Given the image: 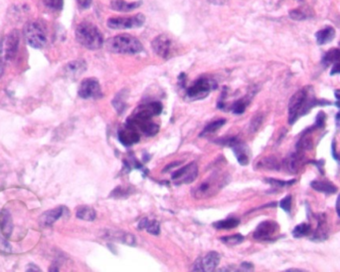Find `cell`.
<instances>
[{
  "label": "cell",
  "mask_w": 340,
  "mask_h": 272,
  "mask_svg": "<svg viewBox=\"0 0 340 272\" xmlns=\"http://www.w3.org/2000/svg\"><path fill=\"white\" fill-rule=\"evenodd\" d=\"M331 102L316 98L312 87H304L298 91L290 100L289 103V123L294 125L300 117L308 114L315 107L330 106Z\"/></svg>",
  "instance_id": "obj_1"
},
{
  "label": "cell",
  "mask_w": 340,
  "mask_h": 272,
  "mask_svg": "<svg viewBox=\"0 0 340 272\" xmlns=\"http://www.w3.org/2000/svg\"><path fill=\"white\" fill-rule=\"evenodd\" d=\"M76 39L87 49L97 50L100 49L103 45V36L100 29L90 23V22H82L76 28Z\"/></svg>",
  "instance_id": "obj_2"
},
{
  "label": "cell",
  "mask_w": 340,
  "mask_h": 272,
  "mask_svg": "<svg viewBox=\"0 0 340 272\" xmlns=\"http://www.w3.org/2000/svg\"><path fill=\"white\" fill-rule=\"evenodd\" d=\"M230 178L227 174H213L207 180L192 189V195L196 200H206L214 196L222 188L228 185Z\"/></svg>",
  "instance_id": "obj_3"
},
{
  "label": "cell",
  "mask_w": 340,
  "mask_h": 272,
  "mask_svg": "<svg viewBox=\"0 0 340 272\" xmlns=\"http://www.w3.org/2000/svg\"><path fill=\"white\" fill-rule=\"evenodd\" d=\"M107 50L117 54H138L143 49L140 40L128 34H120L108 39Z\"/></svg>",
  "instance_id": "obj_4"
},
{
  "label": "cell",
  "mask_w": 340,
  "mask_h": 272,
  "mask_svg": "<svg viewBox=\"0 0 340 272\" xmlns=\"http://www.w3.org/2000/svg\"><path fill=\"white\" fill-rule=\"evenodd\" d=\"M23 34L26 42L35 49L43 48L47 43L46 29L38 21H29L26 23Z\"/></svg>",
  "instance_id": "obj_5"
},
{
  "label": "cell",
  "mask_w": 340,
  "mask_h": 272,
  "mask_svg": "<svg viewBox=\"0 0 340 272\" xmlns=\"http://www.w3.org/2000/svg\"><path fill=\"white\" fill-rule=\"evenodd\" d=\"M216 88L217 83L215 82V80L203 77L197 79L187 89L186 96L190 100H200L207 97Z\"/></svg>",
  "instance_id": "obj_6"
},
{
  "label": "cell",
  "mask_w": 340,
  "mask_h": 272,
  "mask_svg": "<svg viewBox=\"0 0 340 272\" xmlns=\"http://www.w3.org/2000/svg\"><path fill=\"white\" fill-rule=\"evenodd\" d=\"M152 50L163 59H169L175 52V46L172 39L165 35L160 34L151 42Z\"/></svg>",
  "instance_id": "obj_7"
},
{
  "label": "cell",
  "mask_w": 340,
  "mask_h": 272,
  "mask_svg": "<svg viewBox=\"0 0 340 272\" xmlns=\"http://www.w3.org/2000/svg\"><path fill=\"white\" fill-rule=\"evenodd\" d=\"M145 22V16L141 13L129 17H112L108 20V26L112 29H133L141 27Z\"/></svg>",
  "instance_id": "obj_8"
},
{
  "label": "cell",
  "mask_w": 340,
  "mask_h": 272,
  "mask_svg": "<svg viewBox=\"0 0 340 272\" xmlns=\"http://www.w3.org/2000/svg\"><path fill=\"white\" fill-rule=\"evenodd\" d=\"M20 43V31L18 29H13L10 31L3 42L1 43V51L4 54L6 60H11L15 57Z\"/></svg>",
  "instance_id": "obj_9"
},
{
  "label": "cell",
  "mask_w": 340,
  "mask_h": 272,
  "mask_svg": "<svg viewBox=\"0 0 340 272\" xmlns=\"http://www.w3.org/2000/svg\"><path fill=\"white\" fill-rule=\"evenodd\" d=\"M198 176V167L195 163H190L185 167H181L174 171L171 176V180L175 185L191 184L196 180Z\"/></svg>",
  "instance_id": "obj_10"
},
{
  "label": "cell",
  "mask_w": 340,
  "mask_h": 272,
  "mask_svg": "<svg viewBox=\"0 0 340 272\" xmlns=\"http://www.w3.org/2000/svg\"><path fill=\"white\" fill-rule=\"evenodd\" d=\"M220 262V255L216 251H210L204 256L199 257L193 267L192 270L194 271H213L217 268Z\"/></svg>",
  "instance_id": "obj_11"
},
{
  "label": "cell",
  "mask_w": 340,
  "mask_h": 272,
  "mask_svg": "<svg viewBox=\"0 0 340 272\" xmlns=\"http://www.w3.org/2000/svg\"><path fill=\"white\" fill-rule=\"evenodd\" d=\"M78 94L83 99H99L102 96L100 83L95 78H88L82 81Z\"/></svg>",
  "instance_id": "obj_12"
},
{
  "label": "cell",
  "mask_w": 340,
  "mask_h": 272,
  "mask_svg": "<svg viewBox=\"0 0 340 272\" xmlns=\"http://www.w3.org/2000/svg\"><path fill=\"white\" fill-rule=\"evenodd\" d=\"M280 227L276 221L267 220L263 221L257 227L254 232V238L257 240H271L275 237V234L279 231Z\"/></svg>",
  "instance_id": "obj_13"
},
{
  "label": "cell",
  "mask_w": 340,
  "mask_h": 272,
  "mask_svg": "<svg viewBox=\"0 0 340 272\" xmlns=\"http://www.w3.org/2000/svg\"><path fill=\"white\" fill-rule=\"evenodd\" d=\"M227 145L232 146L234 154L242 166H247L250 162V150L245 144L241 143L238 139H230L227 141Z\"/></svg>",
  "instance_id": "obj_14"
},
{
  "label": "cell",
  "mask_w": 340,
  "mask_h": 272,
  "mask_svg": "<svg viewBox=\"0 0 340 272\" xmlns=\"http://www.w3.org/2000/svg\"><path fill=\"white\" fill-rule=\"evenodd\" d=\"M162 112V105L160 102H151L141 105L134 113V117L141 119H151L153 116H158Z\"/></svg>",
  "instance_id": "obj_15"
},
{
  "label": "cell",
  "mask_w": 340,
  "mask_h": 272,
  "mask_svg": "<svg viewBox=\"0 0 340 272\" xmlns=\"http://www.w3.org/2000/svg\"><path fill=\"white\" fill-rule=\"evenodd\" d=\"M68 214H69V210L66 207H58L56 209L48 210L45 213H43L42 216H41V226L44 227V228L51 227L59 218L63 217L64 215H68Z\"/></svg>",
  "instance_id": "obj_16"
},
{
  "label": "cell",
  "mask_w": 340,
  "mask_h": 272,
  "mask_svg": "<svg viewBox=\"0 0 340 272\" xmlns=\"http://www.w3.org/2000/svg\"><path fill=\"white\" fill-rule=\"evenodd\" d=\"M119 139L120 143L124 146H129L140 142V134L136 129L126 126L119 132Z\"/></svg>",
  "instance_id": "obj_17"
},
{
  "label": "cell",
  "mask_w": 340,
  "mask_h": 272,
  "mask_svg": "<svg viewBox=\"0 0 340 272\" xmlns=\"http://www.w3.org/2000/svg\"><path fill=\"white\" fill-rule=\"evenodd\" d=\"M87 69V64L83 60H76L68 63L65 67V74L71 78H77Z\"/></svg>",
  "instance_id": "obj_18"
},
{
  "label": "cell",
  "mask_w": 340,
  "mask_h": 272,
  "mask_svg": "<svg viewBox=\"0 0 340 272\" xmlns=\"http://www.w3.org/2000/svg\"><path fill=\"white\" fill-rule=\"evenodd\" d=\"M108 237L113 239V240L119 241L121 243H125V244L130 245V246H134V245L137 244L136 237L133 234L126 233L124 231H109L108 232Z\"/></svg>",
  "instance_id": "obj_19"
},
{
  "label": "cell",
  "mask_w": 340,
  "mask_h": 272,
  "mask_svg": "<svg viewBox=\"0 0 340 272\" xmlns=\"http://www.w3.org/2000/svg\"><path fill=\"white\" fill-rule=\"evenodd\" d=\"M0 228L3 235L6 238H9L13 230V224L11 215L6 209H3L2 212L0 213Z\"/></svg>",
  "instance_id": "obj_20"
},
{
  "label": "cell",
  "mask_w": 340,
  "mask_h": 272,
  "mask_svg": "<svg viewBox=\"0 0 340 272\" xmlns=\"http://www.w3.org/2000/svg\"><path fill=\"white\" fill-rule=\"evenodd\" d=\"M141 5V1L135 2H126L124 0H113L111 3L112 9L120 12H128L136 8H139Z\"/></svg>",
  "instance_id": "obj_21"
},
{
  "label": "cell",
  "mask_w": 340,
  "mask_h": 272,
  "mask_svg": "<svg viewBox=\"0 0 340 272\" xmlns=\"http://www.w3.org/2000/svg\"><path fill=\"white\" fill-rule=\"evenodd\" d=\"M303 152L297 151V153L293 154L289 159L285 160L284 164L285 167L291 171V172H298L300 167L302 166V159H303Z\"/></svg>",
  "instance_id": "obj_22"
},
{
  "label": "cell",
  "mask_w": 340,
  "mask_h": 272,
  "mask_svg": "<svg viewBox=\"0 0 340 272\" xmlns=\"http://www.w3.org/2000/svg\"><path fill=\"white\" fill-rule=\"evenodd\" d=\"M335 37V30L331 26H327L316 33L317 43L319 45H324L332 41Z\"/></svg>",
  "instance_id": "obj_23"
},
{
  "label": "cell",
  "mask_w": 340,
  "mask_h": 272,
  "mask_svg": "<svg viewBox=\"0 0 340 272\" xmlns=\"http://www.w3.org/2000/svg\"><path fill=\"white\" fill-rule=\"evenodd\" d=\"M290 16L294 20H305L307 18L313 17L315 13L310 7L303 6L297 9H293L290 11Z\"/></svg>",
  "instance_id": "obj_24"
},
{
  "label": "cell",
  "mask_w": 340,
  "mask_h": 272,
  "mask_svg": "<svg viewBox=\"0 0 340 272\" xmlns=\"http://www.w3.org/2000/svg\"><path fill=\"white\" fill-rule=\"evenodd\" d=\"M310 187L317 191H320L322 193H326V194H333L338 190L337 187H335L333 184H331L329 182L312 181L310 183Z\"/></svg>",
  "instance_id": "obj_25"
},
{
  "label": "cell",
  "mask_w": 340,
  "mask_h": 272,
  "mask_svg": "<svg viewBox=\"0 0 340 272\" xmlns=\"http://www.w3.org/2000/svg\"><path fill=\"white\" fill-rule=\"evenodd\" d=\"M327 237H328V228H327V224H326V216H325V214H320V215H319L318 229L313 234L312 239L324 240Z\"/></svg>",
  "instance_id": "obj_26"
},
{
  "label": "cell",
  "mask_w": 340,
  "mask_h": 272,
  "mask_svg": "<svg viewBox=\"0 0 340 272\" xmlns=\"http://www.w3.org/2000/svg\"><path fill=\"white\" fill-rule=\"evenodd\" d=\"M139 229L146 230L150 234L158 235L160 232V222L155 219L151 220L149 218H142L139 224Z\"/></svg>",
  "instance_id": "obj_27"
},
{
  "label": "cell",
  "mask_w": 340,
  "mask_h": 272,
  "mask_svg": "<svg viewBox=\"0 0 340 272\" xmlns=\"http://www.w3.org/2000/svg\"><path fill=\"white\" fill-rule=\"evenodd\" d=\"M126 98H127V91L123 90V91H120L119 94H117V96L113 100V106L116 108V110L118 111L120 115L125 111Z\"/></svg>",
  "instance_id": "obj_28"
},
{
  "label": "cell",
  "mask_w": 340,
  "mask_h": 272,
  "mask_svg": "<svg viewBox=\"0 0 340 272\" xmlns=\"http://www.w3.org/2000/svg\"><path fill=\"white\" fill-rule=\"evenodd\" d=\"M76 215H77L78 218L83 219V220L93 221L96 218V211H95V209L91 208V207L83 206V207H80L79 209H77Z\"/></svg>",
  "instance_id": "obj_29"
},
{
  "label": "cell",
  "mask_w": 340,
  "mask_h": 272,
  "mask_svg": "<svg viewBox=\"0 0 340 272\" xmlns=\"http://www.w3.org/2000/svg\"><path fill=\"white\" fill-rule=\"evenodd\" d=\"M340 60V49L334 48L330 49L328 52L325 53V55L322 58V63L324 65H329V64H334L338 62Z\"/></svg>",
  "instance_id": "obj_30"
},
{
  "label": "cell",
  "mask_w": 340,
  "mask_h": 272,
  "mask_svg": "<svg viewBox=\"0 0 340 272\" xmlns=\"http://www.w3.org/2000/svg\"><path fill=\"white\" fill-rule=\"evenodd\" d=\"M239 224H240V220L238 218L232 217V218H227V219L217 221L213 226L218 230H231V229L236 228Z\"/></svg>",
  "instance_id": "obj_31"
},
{
  "label": "cell",
  "mask_w": 340,
  "mask_h": 272,
  "mask_svg": "<svg viewBox=\"0 0 340 272\" xmlns=\"http://www.w3.org/2000/svg\"><path fill=\"white\" fill-rule=\"evenodd\" d=\"M311 230V227L308 224H300L299 226H297L294 230H293V236L295 238H301L303 236H306L310 233Z\"/></svg>",
  "instance_id": "obj_32"
},
{
  "label": "cell",
  "mask_w": 340,
  "mask_h": 272,
  "mask_svg": "<svg viewBox=\"0 0 340 272\" xmlns=\"http://www.w3.org/2000/svg\"><path fill=\"white\" fill-rule=\"evenodd\" d=\"M226 124V120L224 119H220V120H216L212 123H210L209 125L206 126L203 130V132L201 133V136H205V135H209V134H213L216 131H218L222 126Z\"/></svg>",
  "instance_id": "obj_33"
},
{
  "label": "cell",
  "mask_w": 340,
  "mask_h": 272,
  "mask_svg": "<svg viewBox=\"0 0 340 272\" xmlns=\"http://www.w3.org/2000/svg\"><path fill=\"white\" fill-rule=\"evenodd\" d=\"M244 236L242 234H234L229 236H223L221 237V241L229 246H234L237 244H240L241 242L244 241Z\"/></svg>",
  "instance_id": "obj_34"
},
{
  "label": "cell",
  "mask_w": 340,
  "mask_h": 272,
  "mask_svg": "<svg viewBox=\"0 0 340 272\" xmlns=\"http://www.w3.org/2000/svg\"><path fill=\"white\" fill-rule=\"evenodd\" d=\"M43 2L44 5L51 10L60 11L64 6V0H43Z\"/></svg>",
  "instance_id": "obj_35"
},
{
  "label": "cell",
  "mask_w": 340,
  "mask_h": 272,
  "mask_svg": "<svg viewBox=\"0 0 340 272\" xmlns=\"http://www.w3.org/2000/svg\"><path fill=\"white\" fill-rule=\"evenodd\" d=\"M266 182L269 183L270 185L273 186H277L280 188H283V187H289V186H293L297 180H291V181H280V180H276V179H266Z\"/></svg>",
  "instance_id": "obj_36"
},
{
  "label": "cell",
  "mask_w": 340,
  "mask_h": 272,
  "mask_svg": "<svg viewBox=\"0 0 340 272\" xmlns=\"http://www.w3.org/2000/svg\"><path fill=\"white\" fill-rule=\"evenodd\" d=\"M260 166L263 167H268L270 169H274L275 167H279V164H278L276 159L267 158V159H264V160L260 161Z\"/></svg>",
  "instance_id": "obj_37"
},
{
  "label": "cell",
  "mask_w": 340,
  "mask_h": 272,
  "mask_svg": "<svg viewBox=\"0 0 340 272\" xmlns=\"http://www.w3.org/2000/svg\"><path fill=\"white\" fill-rule=\"evenodd\" d=\"M0 251L9 253L11 252V246L9 244V242L7 241V238L3 235L2 231H1V228H0Z\"/></svg>",
  "instance_id": "obj_38"
},
{
  "label": "cell",
  "mask_w": 340,
  "mask_h": 272,
  "mask_svg": "<svg viewBox=\"0 0 340 272\" xmlns=\"http://www.w3.org/2000/svg\"><path fill=\"white\" fill-rule=\"evenodd\" d=\"M325 121H326V115L322 111H320V113L318 114V116H317L316 123H315V125H312V127L315 128V130L322 129L325 125Z\"/></svg>",
  "instance_id": "obj_39"
},
{
  "label": "cell",
  "mask_w": 340,
  "mask_h": 272,
  "mask_svg": "<svg viewBox=\"0 0 340 272\" xmlns=\"http://www.w3.org/2000/svg\"><path fill=\"white\" fill-rule=\"evenodd\" d=\"M280 207L282 210L290 213L291 209H292V195H286L285 197H283L280 201Z\"/></svg>",
  "instance_id": "obj_40"
},
{
  "label": "cell",
  "mask_w": 340,
  "mask_h": 272,
  "mask_svg": "<svg viewBox=\"0 0 340 272\" xmlns=\"http://www.w3.org/2000/svg\"><path fill=\"white\" fill-rule=\"evenodd\" d=\"M248 103L245 100H239L235 104L233 105V113L235 114H243L247 108Z\"/></svg>",
  "instance_id": "obj_41"
},
{
  "label": "cell",
  "mask_w": 340,
  "mask_h": 272,
  "mask_svg": "<svg viewBox=\"0 0 340 272\" xmlns=\"http://www.w3.org/2000/svg\"><path fill=\"white\" fill-rule=\"evenodd\" d=\"M261 122H263V117H261L260 115L255 116V117L253 118L252 122H251V130H252L253 132L256 131V130H258L260 124H261Z\"/></svg>",
  "instance_id": "obj_42"
},
{
  "label": "cell",
  "mask_w": 340,
  "mask_h": 272,
  "mask_svg": "<svg viewBox=\"0 0 340 272\" xmlns=\"http://www.w3.org/2000/svg\"><path fill=\"white\" fill-rule=\"evenodd\" d=\"M307 164H311V165H316L317 167L320 169V174L323 175L324 171H323V166H324V161L321 159V160H318V161H310V162H307Z\"/></svg>",
  "instance_id": "obj_43"
},
{
  "label": "cell",
  "mask_w": 340,
  "mask_h": 272,
  "mask_svg": "<svg viewBox=\"0 0 340 272\" xmlns=\"http://www.w3.org/2000/svg\"><path fill=\"white\" fill-rule=\"evenodd\" d=\"M77 2L81 9H88L92 5L93 0H77Z\"/></svg>",
  "instance_id": "obj_44"
},
{
  "label": "cell",
  "mask_w": 340,
  "mask_h": 272,
  "mask_svg": "<svg viewBox=\"0 0 340 272\" xmlns=\"http://www.w3.org/2000/svg\"><path fill=\"white\" fill-rule=\"evenodd\" d=\"M332 157L333 159L336 161V162H339L340 163V157L336 152V144H335V141L332 142Z\"/></svg>",
  "instance_id": "obj_45"
},
{
  "label": "cell",
  "mask_w": 340,
  "mask_h": 272,
  "mask_svg": "<svg viewBox=\"0 0 340 272\" xmlns=\"http://www.w3.org/2000/svg\"><path fill=\"white\" fill-rule=\"evenodd\" d=\"M335 74H340V60L338 62L334 63L331 69L330 75H335Z\"/></svg>",
  "instance_id": "obj_46"
},
{
  "label": "cell",
  "mask_w": 340,
  "mask_h": 272,
  "mask_svg": "<svg viewBox=\"0 0 340 272\" xmlns=\"http://www.w3.org/2000/svg\"><path fill=\"white\" fill-rule=\"evenodd\" d=\"M242 266H243L246 270H250V269L253 268V265L250 264V263H248V262H244V263L242 264Z\"/></svg>",
  "instance_id": "obj_47"
},
{
  "label": "cell",
  "mask_w": 340,
  "mask_h": 272,
  "mask_svg": "<svg viewBox=\"0 0 340 272\" xmlns=\"http://www.w3.org/2000/svg\"><path fill=\"white\" fill-rule=\"evenodd\" d=\"M212 3L214 4H224L225 2H227L228 0H210Z\"/></svg>",
  "instance_id": "obj_48"
},
{
  "label": "cell",
  "mask_w": 340,
  "mask_h": 272,
  "mask_svg": "<svg viewBox=\"0 0 340 272\" xmlns=\"http://www.w3.org/2000/svg\"><path fill=\"white\" fill-rule=\"evenodd\" d=\"M3 71H4V64H3V61L0 59V78L3 75Z\"/></svg>",
  "instance_id": "obj_49"
},
{
  "label": "cell",
  "mask_w": 340,
  "mask_h": 272,
  "mask_svg": "<svg viewBox=\"0 0 340 272\" xmlns=\"http://www.w3.org/2000/svg\"><path fill=\"white\" fill-rule=\"evenodd\" d=\"M336 121L340 122V112H338V114L336 115Z\"/></svg>",
  "instance_id": "obj_50"
},
{
  "label": "cell",
  "mask_w": 340,
  "mask_h": 272,
  "mask_svg": "<svg viewBox=\"0 0 340 272\" xmlns=\"http://www.w3.org/2000/svg\"><path fill=\"white\" fill-rule=\"evenodd\" d=\"M299 1H303V0H299Z\"/></svg>",
  "instance_id": "obj_51"
}]
</instances>
